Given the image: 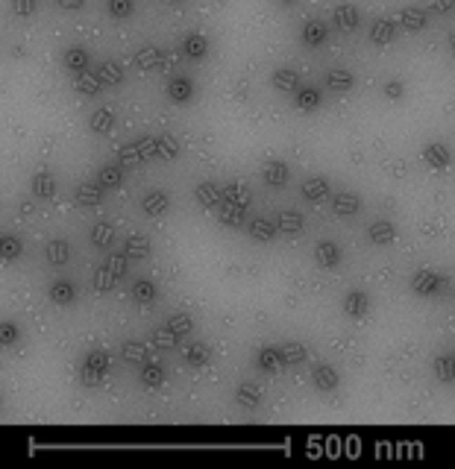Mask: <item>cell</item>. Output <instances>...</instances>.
I'll use <instances>...</instances> for the list:
<instances>
[{"mask_svg":"<svg viewBox=\"0 0 455 469\" xmlns=\"http://www.w3.org/2000/svg\"><path fill=\"white\" fill-rule=\"evenodd\" d=\"M109 366H112L109 352H103V349H91L88 355L83 358V364H79V381H83L86 388H97V384H103V381H106Z\"/></svg>","mask_w":455,"mask_h":469,"instance_id":"obj_1","label":"cell"},{"mask_svg":"<svg viewBox=\"0 0 455 469\" xmlns=\"http://www.w3.org/2000/svg\"><path fill=\"white\" fill-rule=\"evenodd\" d=\"M423 164L429 171H447L452 164V150L444 141H429L423 144Z\"/></svg>","mask_w":455,"mask_h":469,"instance_id":"obj_2","label":"cell"},{"mask_svg":"<svg viewBox=\"0 0 455 469\" xmlns=\"http://www.w3.org/2000/svg\"><path fill=\"white\" fill-rule=\"evenodd\" d=\"M441 288H444V276L435 270H417L411 279V291L417 296H435V293H441Z\"/></svg>","mask_w":455,"mask_h":469,"instance_id":"obj_3","label":"cell"},{"mask_svg":"<svg viewBox=\"0 0 455 469\" xmlns=\"http://www.w3.org/2000/svg\"><path fill=\"white\" fill-rule=\"evenodd\" d=\"M56 176L47 171V167H41V171H36L32 173V179H29V191H32V197L36 199H53L56 197Z\"/></svg>","mask_w":455,"mask_h":469,"instance_id":"obj_4","label":"cell"},{"mask_svg":"<svg viewBox=\"0 0 455 469\" xmlns=\"http://www.w3.org/2000/svg\"><path fill=\"white\" fill-rule=\"evenodd\" d=\"M141 211L147 214V217H161V214H168L171 211V194L168 191H161V188H153L144 194L141 199Z\"/></svg>","mask_w":455,"mask_h":469,"instance_id":"obj_5","label":"cell"},{"mask_svg":"<svg viewBox=\"0 0 455 469\" xmlns=\"http://www.w3.org/2000/svg\"><path fill=\"white\" fill-rule=\"evenodd\" d=\"M367 241L373 246H388L397 241V226L391 220H385V217H379V220H373L367 226Z\"/></svg>","mask_w":455,"mask_h":469,"instance_id":"obj_6","label":"cell"},{"mask_svg":"<svg viewBox=\"0 0 455 469\" xmlns=\"http://www.w3.org/2000/svg\"><path fill=\"white\" fill-rule=\"evenodd\" d=\"M103 197H106V188H100V182H83V185L74 191L77 206H83V209H97L103 203Z\"/></svg>","mask_w":455,"mask_h":469,"instance_id":"obj_7","label":"cell"},{"mask_svg":"<svg viewBox=\"0 0 455 469\" xmlns=\"http://www.w3.org/2000/svg\"><path fill=\"white\" fill-rule=\"evenodd\" d=\"M288 179H291V167L285 161H268L265 164V171H262V182L268 188H285L288 185Z\"/></svg>","mask_w":455,"mask_h":469,"instance_id":"obj_8","label":"cell"},{"mask_svg":"<svg viewBox=\"0 0 455 469\" xmlns=\"http://www.w3.org/2000/svg\"><path fill=\"white\" fill-rule=\"evenodd\" d=\"M323 86H327V91H332V94H350L352 86H355V77H352V71L335 68V71H327Z\"/></svg>","mask_w":455,"mask_h":469,"instance_id":"obj_9","label":"cell"},{"mask_svg":"<svg viewBox=\"0 0 455 469\" xmlns=\"http://www.w3.org/2000/svg\"><path fill=\"white\" fill-rule=\"evenodd\" d=\"M47 296H51V303L53 305H62V308H68L77 303V284L68 282V279H56L51 284V291H47Z\"/></svg>","mask_w":455,"mask_h":469,"instance_id":"obj_10","label":"cell"},{"mask_svg":"<svg viewBox=\"0 0 455 469\" xmlns=\"http://www.w3.org/2000/svg\"><path fill=\"white\" fill-rule=\"evenodd\" d=\"M332 211L338 217H352V214H359L362 211V197L355 194V191H341L332 197Z\"/></svg>","mask_w":455,"mask_h":469,"instance_id":"obj_11","label":"cell"},{"mask_svg":"<svg viewBox=\"0 0 455 469\" xmlns=\"http://www.w3.org/2000/svg\"><path fill=\"white\" fill-rule=\"evenodd\" d=\"M312 381H315V388L320 390V393H332L338 384H341V376H338V370L335 366H329V364H317L315 370H312Z\"/></svg>","mask_w":455,"mask_h":469,"instance_id":"obj_12","label":"cell"},{"mask_svg":"<svg viewBox=\"0 0 455 469\" xmlns=\"http://www.w3.org/2000/svg\"><path fill=\"white\" fill-rule=\"evenodd\" d=\"M150 249H153V244H150V238L147 234H129V238L124 241V256L129 258V261H144V258H150Z\"/></svg>","mask_w":455,"mask_h":469,"instance_id":"obj_13","label":"cell"},{"mask_svg":"<svg viewBox=\"0 0 455 469\" xmlns=\"http://www.w3.org/2000/svg\"><path fill=\"white\" fill-rule=\"evenodd\" d=\"M256 366L262 373H276V370H282V346H262L256 352Z\"/></svg>","mask_w":455,"mask_h":469,"instance_id":"obj_14","label":"cell"},{"mask_svg":"<svg viewBox=\"0 0 455 469\" xmlns=\"http://www.w3.org/2000/svg\"><path fill=\"white\" fill-rule=\"evenodd\" d=\"M194 199H197L200 209H218L223 199V188L215 185V182H200V185L194 188Z\"/></svg>","mask_w":455,"mask_h":469,"instance_id":"obj_15","label":"cell"},{"mask_svg":"<svg viewBox=\"0 0 455 469\" xmlns=\"http://www.w3.org/2000/svg\"><path fill=\"white\" fill-rule=\"evenodd\" d=\"M344 314L352 317V320H362V317L370 314V296L364 291H350L344 296Z\"/></svg>","mask_w":455,"mask_h":469,"instance_id":"obj_16","label":"cell"},{"mask_svg":"<svg viewBox=\"0 0 455 469\" xmlns=\"http://www.w3.org/2000/svg\"><path fill=\"white\" fill-rule=\"evenodd\" d=\"M341 258H344V253H341V246L335 241H317L315 246V261L320 267H327V270H332V267L341 264Z\"/></svg>","mask_w":455,"mask_h":469,"instance_id":"obj_17","label":"cell"},{"mask_svg":"<svg viewBox=\"0 0 455 469\" xmlns=\"http://www.w3.org/2000/svg\"><path fill=\"white\" fill-rule=\"evenodd\" d=\"M191 97H194V82L188 77H173L168 82V100L176 106H183V103H191Z\"/></svg>","mask_w":455,"mask_h":469,"instance_id":"obj_18","label":"cell"},{"mask_svg":"<svg viewBox=\"0 0 455 469\" xmlns=\"http://www.w3.org/2000/svg\"><path fill=\"white\" fill-rule=\"evenodd\" d=\"M88 129L94 132V136H109V132L115 129V112L106 109V106H100L97 112H91V117H88Z\"/></svg>","mask_w":455,"mask_h":469,"instance_id":"obj_19","label":"cell"},{"mask_svg":"<svg viewBox=\"0 0 455 469\" xmlns=\"http://www.w3.org/2000/svg\"><path fill=\"white\" fill-rule=\"evenodd\" d=\"M397 24H400V27H405L409 32H420V29H426L429 15H426L423 9H417V6H405V9L400 12Z\"/></svg>","mask_w":455,"mask_h":469,"instance_id":"obj_20","label":"cell"},{"mask_svg":"<svg viewBox=\"0 0 455 469\" xmlns=\"http://www.w3.org/2000/svg\"><path fill=\"white\" fill-rule=\"evenodd\" d=\"M44 258H47V264H53V267L68 264V261H71V246H68V241H65V238L47 241V246H44Z\"/></svg>","mask_w":455,"mask_h":469,"instance_id":"obj_21","label":"cell"},{"mask_svg":"<svg viewBox=\"0 0 455 469\" xmlns=\"http://www.w3.org/2000/svg\"><path fill=\"white\" fill-rule=\"evenodd\" d=\"M74 88H77V94L97 97V94L103 91V79H100V74H97V71H83V74H77Z\"/></svg>","mask_w":455,"mask_h":469,"instance_id":"obj_22","label":"cell"},{"mask_svg":"<svg viewBox=\"0 0 455 469\" xmlns=\"http://www.w3.org/2000/svg\"><path fill=\"white\" fill-rule=\"evenodd\" d=\"M183 358H185V364L191 366V370H203V366L212 361V349H209L206 343H188L183 349Z\"/></svg>","mask_w":455,"mask_h":469,"instance_id":"obj_23","label":"cell"},{"mask_svg":"<svg viewBox=\"0 0 455 469\" xmlns=\"http://www.w3.org/2000/svg\"><path fill=\"white\" fill-rule=\"evenodd\" d=\"M183 53L188 59H206L209 53V39L203 36V32H188V36H183Z\"/></svg>","mask_w":455,"mask_h":469,"instance_id":"obj_24","label":"cell"},{"mask_svg":"<svg viewBox=\"0 0 455 469\" xmlns=\"http://www.w3.org/2000/svg\"><path fill=\"white\" fill-rule=\"evenodd\" d=\"M332 21L341 27V29H355L362 24V12H359V6H352V4H341V6H335V12H332Z\"/></svg>","mask_w":455,"mask_h":469,"instance_id":"obj_25","label":"cell"},{"mask_svg":"<svg viewBox=\"0 0 455 469\" xmlns=\"http://www.w3.org/2000/svg\"><path fill=\"white\" fill-rule=\"evenodd\" d=\"M88 65H91V56H88L86 47H68L65 50V71L83 74V71H88Z\"/></svg>","mask_w":455,"mask_h":469,"instance_id":"obj_26","label":"cell"},{"mask_svg":"<svg viewBox=\"0 0 455 469\" xmlns=\"http://www.w3.org/2000/svg\"><path fill=\"white\" fill-rule=\"evenodd\" d=\"M270 79H273L276 91H282V94H294L300 88V74L294 68H276Z\"/></svg>","mask_w":455,"mask_h":469,"instance_id":"obj_27","label":"cell"},{"mask_svg":"<svg viewBox=\"0 0 455 469\" xmlns=\"http://www.w3.org/2000/svg\"><path fill=\"white\" fill-rule=\"evenodd\" d=\"M394 36H397V24H394V21H388V18H379L376 24L370 27V44H376V47L391 44Z\"/></svg>","mask_w":455,"mask_h":469,"instance_id":"obj_28","label":"cell"},{"mask_svg":"<svg viewBox=\"0 0 455 469\" xmlns=\"http://www.w3.org/2000/svg\"><path fill=\"white\" fill-rule=\"evenodd\" d=\"M300 194H303V199H308V203H320V199L329 194V182L323 176H312L300 185Z\"/></svg>","mask_w":455,"mask_h":469,"instance_id":"obj_29","label":"cell"},{"mask_svg":"<svg viewBox=\"0 0 455 469\" xmlns=\"http://www.w3.org/2000/svg\"><path fill=\"white\" fill-rule=\"evenodd\" d=\"M133 299H136L138 305H153L156 299H159L156 282H150V279H136V282H133Z\"/></svg>","mask_w":455,"mask_h":469,"instance_id":"obj_30","label":"cell"},{"mask_svg":"<svg viewBox=\"0 0 455 469\" xmlns=\"http://www.w3.org/2000/svg\"><path fill=\"white\" fill-rule=\"evenodd\" d=\"M235 402H238V408H244V411H256L258 405H262V393H258L256 384L244 381L241 388L235 390Z\"/></svg>","mask_w":455,"mask_h":469,"instance_id":"obj_31","label":"cell"},{"mask_svg":"<svg viewBox=\"0 0 455 469\" xmlns=\"http://www.w3.org/2000/svg\"><path fill=\"white\" fill-rule=\"evenodd\" d=\"M118 284L115 273L109 270V264H100V267H94V273H91V288L94 293H109L112 288Z\"/></svg>","mask_w":455,"mask_h":469,"instance_id":"obj_32","label":"cell"},{"mask_svg":"<svg viewBox=\"0 0 455 469\" xmlns=\"http://www.w3.org/2000/svg\"><path fill=\"white\" fill-rule=\"evenodd\" d=\"M21 256H24V244H21L18 234H4V238H0V261L12 264Z\"/></svg>","mask_w":455,"mask_h":469,"instance_id":"obj_33","label":"cell"},{"mask_svg":"<svg viewBox=\"0 0 455 469\" xmlns=\"http://www.w3.org/2000/svg\"><path fill=\"white\" fill-rule=\"evenodd\" d=\"M218 220L223 223V226H241L244 223V209L241 206H235L232 199H220V206H218Z\"/></svg>","mask_w":455,"mask_h":469,"instance_id":"obj_34","label":"cell"},{"mask_svg":"<svg viewBox=\"0 0 455 469\" xmlns=\"http://www.w3.org/2000/svg\"><path fill=\"white\" fill-rule=\"evenodd\" d=\"M250 238L258 241V244H268L276 238V223L268 220V217H253V223H250Z\"/></svg>","mask_w":455,"mask_h":469,"instance_id":"obj_35","label":"cell"},{"mask_svg":"<svg viewBox=\"0 0 455 469\" xmlns=\"http://www.w3.org/2000/svg\"><path fill=\"white\" fill-rule=\"evenodd\" d=\"M97 182H100V188H106V191L121 188L124 185V164L121 161L118 164H106L100 171V176H97Z\"/></svg>","mask_w":455,"mask_h":469,"instance_id":"obj_36","label":"cell"},{"mask_svg":"<svg viewBox=\"0 0 455 469\" xmlns=\"http://www.w3.org/2000/svg\"><path fill=\"white\" fill-rule=\"evenodd\" d=\"M320 100H323V94H320L317 88H312V86L294 91V106H297L300 112H315V109L320 106Z\"/></svg>","mask_w":455,"mask_h":469,"instance_id":"obj_37","label":"cell"},{"mask_svg":"<svg viewBox=\"0 0 455 469\" xmlns=\"http://www.w3.org/2000/svg\"><path fill=\"white\" fill-rule=\"evenodd\" d=\"M327 39H329V27L323 24V21H308V24L303 27V41H305L308 47H320Z\"/></svg>","mask_w":455,"mask_h":469,"instance_id":"obj_38","label":"cell"},{"mask_svg":"<svg viewBox=\"0 0 455 469\" xmlns=\"http://www.w3.org/2000/svg\"><path fill=\"white\" fill-rule=\"evenodd\" d=\"M276 232H282V234L303 232V214L300 211H279L276 214Z\"/></svg>","mask_w":455,"mask_h":469,"instance_id":"obj_39","label":"cell"},{"mask_svg":"<svg viewBox=\"0 0 455 469\" xmlns=\"http://www.w3.org/2000/svg\"><path fill=\"white\" fill-rule=\"evenodd\" d=\"M141 384H144V388H150V390L161 388V384H165V370H161L156 361L144 364V366H141Z\"/></svg>","mask_w":455,"mask_h":469,"instance_id":"obj_40","label":"cell"},{"mask_svg":"<svg viewBox=\"0 0 455 469\" xmlns=\"http://www.w3.org/2000/svg\"><path fill=\"white\" fill-rule=\"evenodd\" d=\"M88 238H91V244L97 249H109L112 241H115V229H112L109 223H94L91 232H88Z\"/></svg>","mask_w":455,"mask_h":469,"instance_id":"obj_41","label":"cell"},{"mask_svg":"<svg viewBox=\"0 0 455 469\" xmlns=\"http://www.w3.org/2000/svg\"><path fill=\"white\" fill-rule=\"evenodd\" d=\"M432 370H435V376L441 378L444 384L455 381V355H437L432 361Z\"/></svg>","mask_w":455,"mask_h":469,"instance_id":"obj_42","label":"cell"},{"mask_svg":"<svg viewBox=\"0 0 455 469\" xmlns=\"http://www.w3.org/2000/svg\"><path fill=\"white\" fill-rule=\"evenodd\" d=\"M159 62H161L159 47H141L138 53H136V68L138 71H156Z\"/></svg>","mask_w":455,"mask_h":469,"instance_id":"obj_43","label":"cell"},{"mask_svg":"<svg viewBox=\"0 0 455 469\" xmlns=\"http://www.w3.org/2000/svg\"><path fill=\"white\" fill-rule=\"evenodd\" d=\"M223 199H232V203L241 206L244 211L250 209V191H247V185H244V182H232V185H226V188H223Z\"/></svg>","mask_w":455,"mask_h":469,"instance_id":"obj_44","label":"cell"},{"mask_svg":"<svg viewBox=\"0 0 455 469\" xmlns=\"http://www.w3.org/2000/svg\"><path fill=\"white\" fill-rule=\"evenodd\" d=\"M156 150H159V161H173L176 156H180V141H176L173 136H159Z\"/></svg>","mask_w":455,"mask_h":469,"instance_id":"obj_45","label":"cell"},{"mask_svg":"<svg viewBox=\"0 0 455 469\" xmlns=\"http://www.w3.org/2000/svg\"><path fill=\"white\" fill-rule=\"evenodd\" d=\"M308 358V349L303 343H285L282 346V364L285 366H300Z\"/></svg>","mask_w":455,"mask_h":469,"instance_id":"obj_46","label":"cell"},{"mask_svg":"<svg viewBox=\"0 0 455 469\" xmlns=\"http://www.w3.org/2000/svg\"><path fill=\"white\" fill-rule=\"evenodd\" d=\"M153 346L156 349H173L176 343H180V334H176L173 329H168V326H159V329H153Z\"/></svg>","mask_w":455,"mask_h":469,"instance_id":"obj_47","label":"cell"},{"mask_svg":"<svg viewBox=\"0 0 455 469\" xmlns=\"http://www.w3.org/2000/svg\"><path fill=\"white\" fill-rule=\"evenodd\" d=\"M97 74H100L103 86H121V82H124V68H121L118 62H103Z\"/></svg>","mask_w":455,"mask_h":469,"instance_id":"obj_48","label":"cell"},{"mask_svg":"<svg viewBox=\"0 0 455 469\" xmlns=\"http://www.w3.org/2000/svg\"><path fill=\"white\" fill-rule=\"evenodd\" d=\"M106 9L112 18H118V21H126L129 15L136 12V0H106Z\"/></svg>","mask_w":455,"mask_h":469,"instance_id":"obj_49","label":"cell"},{"mask_svg":"<svg viewBox=\"0 0 455 469\" xmlns=\"http://www.w3.org/2000/svg\"><path fill=\"white\" fill-rule=\"evenodd\" d=\"M165 326H168V329H173L176 334H180V338H183V334H191V331H194V320H191V314H183V311L171 314Z\"/></svg>","mask_w":455,"mask_h":469,"instance_id":"obj_50","label":"cell"},{"mask_svg":"<svg viewBox=\"0 0 455 469\" xmlns=\"http://www.w3.org/2000/svg\"><path fill=\"white\" fill-rule=\"evenodd\" d=\"M18 341H21V329H18V323H12V320H4V323H0V346L9 349V346H15Z\"/></svg>","mask_w":455,"mask_h":469,"instance_id":"obj_51","label":"cell"},{"mask_svg":"<svg viewBox=\"0 0 455 469\" xmlns=\"http://www.w3.org/2000/svg\"><path fill=\"white\" fill-rule=\"evenodd\" d=\"M121 352H124V358H126L129 364H141L144 358H147V346L136 343V341H126V343L121 346Z\"/></svg>","mask_w":455,"mask_h":469,"instance_id":"obj_52","label":"cell"},{"mask_svg":"<svg viewBox=\"0 0 455 469\" xmlns=\"http://www.w3.org/2000/svg\"><path fill=\"white\" fill-rule=\"evenodd\" d=\"M118 161H121V164H144L141 150H138V141L124 144V147L118 150Z\"/></svg>","mask_w":455,"mask_h":469,"instance_id":"obj_53","label":"cell"},{"mask_svg":"<svg viewBox=\"0 0 455 469\" xmlns=\"http://www.w3.org/2000/svg\"><path fill=\"white\" fill-rule=\"evenodd\" d=\"M106 264H109V270L115 273L118 282H121V279L126 276V270H129V258H126L124 253H112V256L106 258Z\"/></svg>","mask_w":455,"mask_h":469,"instance_id":"obj_54","label":"cell"},{"mask_svg":"<svg viewBox=\"0 0 455 469\" xmlns=\"http://www.w3.org/2000/svg\"><path fill=\"white\" fill-rule=\"evenodd\" d=\"M12 9L18 18H32L39 9V0H12Z\"/></svg>","mask_w":455,"mask_h":469,"instance_id":"obj_55","label":"cell"},{"mask_svg":"<svg viewBox=\"0 0 455 469\" xmlns=\"http://www.w3.org/2000/svg\"><path fill=\"white\" fill-rule=\"evenodd\" d=\"M138 150H141V159H144V164H147V161H156V159H159L156 138H138Z\"/></svg>","mask_w":455,"mask_h":469,"instance_id":"obj_56","label":"cell"},{"mask_svg":"<svg viewBox=\"0 0 455 469\" xmlns=\"http://www.w3.org/2000/svg\"><path fill=\"white\" fill-rule=\"evenodd\" d=\"M382 94H385L388 100H402V97H405V82H402V79H388L385 88H382Z\"/></svg>","mask_w":455,"mask_h":469,"instance_id":"obj_57","label":"cell"},{"mask_svg":"<svg viewBox=\"0 0 455 469\" xmlns=\"http://www.w3.org/2000/svg\"><path fill=\"white\" fill-rule=\"evenodd\" d=\"M452 6H455V0H429V9L432 12H441V15L452 12Z\"/></svg>","mask_w":455,"mask_h":469,"instance_id":"obj_58","label":"cell"},{"mask_svg":"<svg viewBox=\"0 0 455 469\" xmlns=\"http://www.w3.org/2000/svg\"><path fill=\"white\" fill-rule=\"evenodd\" d=\"M59 6L68 9V12H79V9L86 6V0H59Z\"/></svg>","mask_w":455,"mask_h":469,"instance_id":"obj_59","label":"cell"},{"mask_svg":"<svg viewBox=\"0 0 455 469\" xmlns=\"http://www.w3.org/2000/svg\"><path fill=\"white\" fill-rule=\"evenodd\" d=\"M21 214H32V203H21Z\"/></svg>","mask_w":455,"mask_h":469,"instance_id":"obj_60","label":"cell"},{"mask_svg":"<svg viewBox=\"0 0 455 469\" xmlns=\"http://www.w3.org/2000/svg\"><path fill=\"white\" fill-rule=\"evenodd\" d=\"M449 47H452V53H455V32H449Z\"/></svg>","mask_w":455,"mask_h":469,"instance_id":"obj_61","label":"cell"},{"mask_svg":"<svg viewBox=\"0 0 455 469\" xmlns=\"http://www.w3.org/2000/svg\"><path fill=\"white\" fill-rule=\"evenodd\" d=\"M279 4H294V0H279Z\"/></svg>","mask_w":455,"mask_h":469,"instance_id":"obj_62","label":"cell"},{"mask_svg":"<svg viewBox=\"0 0 455 469\" xmlns=\"http://www.w3.org/2000/svg\"><path fill=\"white\" fill-rule=\"evenodd\" d=\"M173 4H183V0H173Z\"/></svg>","mask_w":455,"mask_h":469,"instance_id":"obj_63","label":"cell"},{"mask_svg":"<svg viewBox=\"0 0 455 469\" xmlns=\"http://www.w3.org/2000/svg\"><path fill=\"white\" fill-rule=\"evenodd\" d=\"M0 238H4V232H0Z\"/></svg>","mask_w":455,"mask_h":469,"instance_id":"obj_64","label":"cell"}]
</instances>
